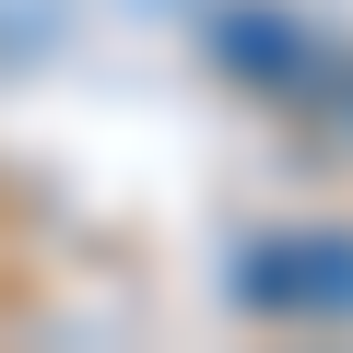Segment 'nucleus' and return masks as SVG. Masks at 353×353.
Wrapping results in <instances>:
<instances>
[{
    "mask_svg": "<svg viewBox=\"0 0 353 353\" xmlns=\"http://www.w3.org/2000/svg\"><path fill=\"white\" fill-rule=\"evenodd\" d=\"M236 294L259 318H353V236H259L236 259Z\"/></svg>",
    "mask_w": 353,
    "mask_h": 353,
    "instance_id": "nucleus-1",
    "label": "nucleus"
}]
</instances>
